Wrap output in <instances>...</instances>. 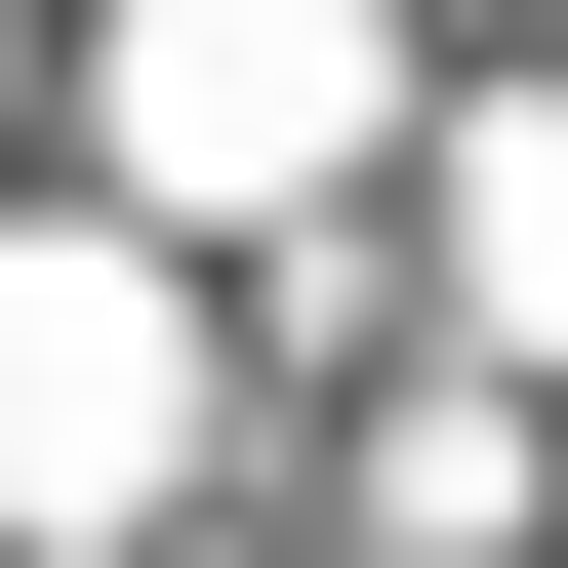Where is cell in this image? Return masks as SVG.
I'll list each match as a JSON object with an SVG mask.
<instances>
[{
    "instance_id": "obj_1",
    "label": "cell",
    "mask_w": 568,
    "mask_h": 568,
    "mask_svg": "<svg viewBox=\"0 0 568 568\" xmlns=\"http://www.w3.org/2000/svg\"><path fill=\"white\" fill-rule=\"evenodd\" d=\"M122 163L163 203H325L366 163V0H122Z\"/></svg>"
},
{
    "instance_id": "obj_2",
    "label": "cell",
    "mask_w": 568,
    "mask_h": 568,
    "mask_svg": "<svg viewBox=\"0 0 568 568\" xmlns=\"http://www.w3.org/2000/svg\"><path fill=\"white\" fill-rule=\"evenodd\" d=\"M163 284H122V244H0V487H163Z\"/></svg>"
},
{
    "instance_id": "obj_3",
    "label": "cell",
    "mask_w": 568,
    "mask_h": 568,
    "mask_svg": "<svg viewBox=\"0 0 568 568\" xmlns=\"http://www.w3.org/2000/svg\"><path fill=\"white\" fill-rule=\"evenodd\" d=\"M447 325H487V406H568V82L447 122Z\"/></svg>"
}]
</instances>
